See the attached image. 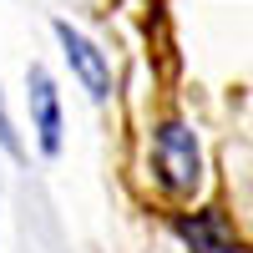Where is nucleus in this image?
I'll use <instances>...</instances> for the list:
<instances>
[{"instance_id":"nucleus-1","label":"nucleus","mask_w":253,"mask_h":253,"mask_svg":"<svg viewBox=\"0 0 253 253\" xmlns=\"http://www.w3.org/2000/svg\"><path fill=\"white\" fill-rule=\"evenodd\" d=\"M152 162H157V177H162V187L172 198L198 193V182H203V147H198V132L187 122H162L157 126Z\"/></svg>"},{"instance_id":"nucleus-2","label":"nucleus","mask_w":253,"mask_h":253,"mask_svg":"<svg viewBox=\"0 0 253 253\" xmlns=\"http://www.w3.org/2000/svg\"><path fill=\"white\" fill-rule=\"evenodd\" d=\"M56 41H61V51H66V66H71V76L86 86V96L91 101H107L112 96V71H107V56H101L96 46L81 31H71L66 20H56Z\"/></svg>"},{"instance_id":"nucleus-3","label":"nucleus","mask_w":253,"mask_h":253,"mask_svg":"<svg viewBox=\"0 0 253 253\" xmlns=\"http://www.w3.org/2000/svg\"><path fill=\"white\" fill-rule=\"evenodd\" d=\"M26 86H31V117H36V142L41 152L56 157L61 152V96H56V81L46 66H31L26 71Z\"/></svg>"},{"instance_id":"nucleus-4","label":"nucleus","mask_w":253,"mask_h":253,"mask_svg":"<svg viewBox=\"0 0 253 253\" xmlns=\"http://www.w3.org/2000/svg\"><path fill=\"white\" fill-rule=\"evenodd\" d=\"M177 238L193 248V253H238L233 233H228V218L218 208H203L193 218H177Z\"/></svg>"},{"instance_id":"nucleus-5","label":"nucleus","mask_w":253,"mask_h":253,"mask_svg":"<svg viewBox=\"0 0 253 253\" xmlns=\"http://www.w3.org/2000/svg\"><path fill=\"white\" fill-rule=\"evenodd\" d=\"M0 152H5V157H26V152H20V137H15V126H10V112H5V96H0Z\"/></svg>"}]
</instances>
